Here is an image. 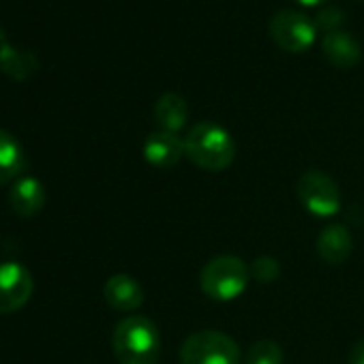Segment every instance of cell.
I'll list each match as a JSON object with an SVG mask.
<instances>
[{"instance_id": "cell-1", "label": "cell", "mask_w": 364, "mask_h": 364, "mask_svg": "<svg viewBox=\"0 0 364 364\" xmlns=\"http://www.w3.org/2000/svg\"><path fill=\"white\" fill-rule=\"evenodd\" d=\"M185 156L206 171H223L236 159V141L217 122H198L185 135Z\"/></svg>"}, {"instance_id": "cell-2", "label": "cell", "mask_w": 364, "mask_h": 364, "mask_svg": "<svg viewBox=\"0 0 364 364\" xmlns=\"http://www.w3.org/2000/svg\"><path fill=\"white\" fill-rule=\"evenodd\" d=\"M112 347L120 364H156L161 353V334L152 319L129 315L114 328Z\"/></svg>"}, {"instance_id": "cell-3", "label": "cell", "mask_w": 364, "mask_h": 364, "mask_svg": "<svg viewBox=\"0 0 364 364\" xmlns=\"http://www.w3.org/2000/svg\"><path fill=\"white\" fill-rule=\"evenodd\" d=\"M249 277H251V268L240 257L217 255L204 266L200 274V285L208 298L219 302H230L247 289Z\"/></svg>"}, {"instance_id": "cell-4", "label": "cell", "mask_w": 364, "mask_h": 364, "mask_svg": "<svg viewBox=\"0 0 364 364\" xmlns=\"http://www.w3.org/2000/svg\"><path fill=\"white\" fill-rule=\"evenodd\" d=\"M180 362L182 364H240V347L238 343L213 328L198 330L185 338L180 345Z\"/></svg>"}, {"instance_id": "cell-5", "label": "cell", "mask_w": 364, "mask_h": 364, "mask_svg": "<svg viewBox=\"0 0 364 364\" xmlns=\"http://www.w3.org/2000/svg\"><path fill=\"white\" fill-rule=\"evenodd\" d=\"M296 193L302 206L315 217H334L341 210V191L326 171L309 169L296 180Z\"/></svg>"}, {"instance_id": "cell-6", "label": "cell", "mask_w": 364, "mask_h": 364, "mask_svg": "<svg viewBox=\"0 0 364 364\" xmlns=\"http://www.w3.org/2000/svg\"><path fill=\"white\" fill-rule=\"evenodd\" d=\"M270 37L283 52L302 54L315 43L317 26L302 11L281 9L270 18Z\"/></svg>"}, {"instance_id": "cell-7", "label": "cell", "mask_w": 364, "mask_h": 364, "mask_svg": "<svg viewBox=\"0 0 364 364\" xmlns=\"http://www.w3.org/2000/svg\"><path fill=\"white\" fill-rule=\"evenodd\" d=\"M33 296V274L18 262H0V313L20 311Z\"/></svg>"}, {"instance_id": "cell-8", "label": "cell", "mask_w": 364, "mask_h": 364, "mask_svg": "<svg viewBox=\"0 0 364 364\" xmlns=\"http://www.w3.org/2000/svg\"><path fill=\"white\" fill-rule=\"evenodd\" d=\"M185 156V139H180L176 133L154 131L144 141V159L159 169H169L180 163Z\"/></svg>"}, {"instance_id": "cell-9", "label": "cell", "mask_w": 364, "mask_h": 364, "mask_svg": "<svg viewBox=\"0 0 364 364\" xmlns=\"http://www.w3.org/2000/svg\"><path fill=\"white\" fill-rule=\"evenodd\" d=\"M103 296L112 309L122 313H131L144 302V289L131 274H112L105 281Z\"/></svg>"}, {"instance_id": "cell-10", "label": "cell", "mask_w": 364, "mask_h": 364, "mask_svg": "<svg viewBox=\"0 0 364 364\" xmlns=\"http://www.w3.org/2000/svg\"><path fill=\"white\" fill-rule=\"evenodd\" d=\"M321 54L336 69H351L362 58L360 43L343 31H334L321 37Z\"/></svg>"}, {"instance_id": "cell-11", "label": "cell", "mask_w": 364, "mask_h": 364, "mask_svg": "<svg viewBox=\"0 0 364 364\" xmlns=\"http://www.w3.org/2000/svg\"><path fill=\"white\" fill-rule=\"evenodd\" d=\"M9 204L11 210L20 217H35L46 206V187L37 178L24 176L14 185L9 193Z\"/></svg>"}, {"instance_id": "cell-12", "label": "cell", "mask_w": 364, "mask_h": 364, "mask_svg": "<svg viewBox=\"0 0 364 364\" xmlns=\"http://www.w3.org/2000/svg\"><path fill=\"white\" fill-rule=\"evenodd\" d=\"M154 120L161 127V131L176 133L187 127L189 120V105L185 97L178 92H165L154 103Z\"/></svg>"}, {"instance_id": "cell-13", "label": "cell", "mask_w": 364, "mask_h": 364, "mask_svg": "<svg viewBox=\"0 0 364 364\" xmlns=\"http://www.w3.org/2000/svg\"><path fill=\"white\" fill-rule=\"evenodd\" d=\"M351 249H353L351 234L341 223H332V225L323 228L317 238V253L328 264L347 262V257L351 255Z\"/></svg>"}, {"instance_id": "cell-14", "label": "cell", "mask_w": 364, "mask_h": 364, "mask_svg": "<svg viewBox=\"0 0 364 364\" xmlns=\"http://www.w3.org/2000/svg\"><path fill=\"white\" fill-rule=\"evenodd\" d=\"M0 69L3 73L16 82H24L28 77H33L39 69V60L35 54L31 52H20L18 48H14L3 31H0Z\"/></svg>"}, {"instance_id": "cell-15", "label": "cell", "mask_w": 364, "mask_h": 364, "mask_svg": "<svg viewBox=\"0 0 364 364\" xmlns=\"http://www.w3.org/2000/svg\"><path fill=\"white\" fill-rule=\"evenodd\" d=\"M26 169V152L22 144L0 129V185H9V182L18 180Z\"/></svg>"}, {"instance_id": "cell-16", "label": "cell", "mask_w": 364, "mask_h": 364, "mask_svg": "<svg viewBox=\"0 0 364 364\" xmlns=\"http://www.w3.org/2000/svg\"><path fill=\"white\" fill-rule=\"evenodd\" d=\"M285 353L274 341H257L249 347L245 364H283Z\"/></svg>"}, {"instance_id": "cell-17", "label": "cell", "mask_w": 364, "mask_h": 364, "mask_svg": "<svg viewBox=\"0 0 364 364\" xmlns=\"http://www.w3.org/2000/svg\"><path fill=\"white\" fill-rule=\"evenodd\" d=\"M313 22H315L317 31H323V33L328 35V33H334V31L341 28V24L345 22V16H343V11H341L338 7L323 5V7L317 9Z\"/></svg>"}, {"instance_id": "cell-18", "label": "cell", "mask_w": 364, "mask_h": 364, "mask_svg": "<svg viewBox=\"0 0 364 364\" xmlns=\"http://www.w3.org/2000/svg\"><path fill=\"white\" fill-rule=\"evenodd\" d=\"M279 264H277V259H272V257H268V255H262V257H257L255 262H253V266H251V277H255L257 281H262V283H270V281H274L277 277H279Z\"/></svg>"}, {"instance_id": "cell-19", "label": "cell", "mask_w": 364, "mask_h": 364, "mask_svg": "<svg viewBox=\"0 0 364 364\" xmlns=\"http://www.w3.org/2000/svg\"><path fill=\"white\" fill-rule=\"evenodd\" d=\"M347 364H364V341H358L355 345H351L347 353Z\"/></svg>"}, {"instance_id": "cell-20", "label": "cell", "mask_w": 364, "mask_h": 364, "mask_svg": "<svg viewBox=\"0 0 364 364\" xmlns=\"http://www.w3.org/2000/svg\"><path fill=\"white\" fill-rule=\"evenodd\" d=\"M296 3L302 7H323L328 5V0H296Z\"/></svg>"}]
</instances>
